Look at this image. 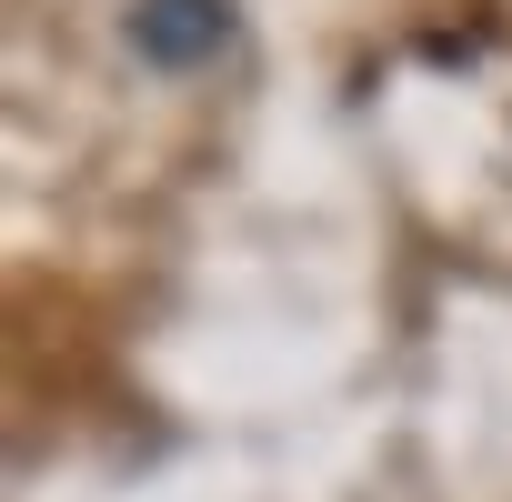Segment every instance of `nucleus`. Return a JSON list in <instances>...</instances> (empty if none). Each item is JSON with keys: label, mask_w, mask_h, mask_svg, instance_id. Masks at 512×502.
<instances>
[{"label": "nucleus", "mask_w": 512, "mask_h": 502, "mask_svg": "<svg viewBox=\"0 0 512 502\" xmlns=\"http://www.w3.org/2000/svg\"><path fill=\"white\" fill-rule=\"evenodd\" d=\"M131 51L151 71H201L231 51V0H131Z\"/></svg>", "instance_id": "f257e3e1"}]
</instances>
